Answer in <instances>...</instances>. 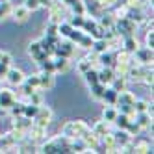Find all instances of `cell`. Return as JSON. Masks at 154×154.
Masks as SVG:
<instances>
[{
	"label": "cell",
	"instance_id": "1",
	"mask_svg": "<svg viewBox=\"0 0 154 154\" xmlns=\"http://www.w3.org/2000/svg\"><path fill=\"white\" fill-rule=\"evenodd\" d=\"M23 80V74H20L19 71H13L11 72V82H20Z\"/></svg>",
	"mask_w": 154,
	"mask_h": 154
},
{
	"label": "cell",
	"instance_id": "2",
	"mask_svg": "<svg viewBox=\"0 0 154 154\" xmlns=\"http://www.w3.org/2000/svg\"><path fill=\"white\" fill-rule=\"evenodd\" d=\"M26 6L32 8V9H35V8L39 6V0H26Z\"/></svg>",
	"mask_w": 154,
	"mask_h": 154
},
{
	"label": "cell",
	"instance_id": "3",
	"mask_svg": "<svg viewBox=\"0 0 154 154\" xmlns=\"http://www.w3.org/2000/svg\"><path fill=\"white\" fill-rule=\"evenodd\" d=\"M95 76H97L95 72H89V74H87V82H93V84H95V82H97V78H95Z\"/></svg>",
	"mask_w": 154,
	"mask_h": 154
}]
</instances>
